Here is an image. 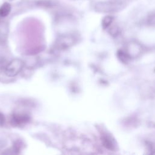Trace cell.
<instances>
[{"mask_svg":"<svg viewBox=\"0 0 155 155\" xmlns=\"http://www.w3.org/2000/svg\"><path fill=\"white\" fill-rule=\"evenodd\" d=\"M125 6L124 2L121 1H101L94 4V9L101 13H114L122 10Z\"/></svg>","mask_w":155,"mask_h":155,"instance_id":"obj_1","label":"cell"},{"mask_svg":"<svg viewBox=\"0 0 155 155\" xmlns=\"http://www.w3.org/2000/svg\"><path fill=\"white\" fill-rule=\"evenodd\" d=\"M24 62L19 59L15 58L11 61L5 68V73L8 77L16 76L22 70L24 67Z\"/></svg>","mask_w":155,"mask_h":155,"instance_id":"obj_2","label":"cell"},{"mask_svg":"<svg viewBox=\"0 0 155 155\" xmlns=\"http://www.w3.org/2000/svg\"><path fill=\"white\" fill-rule=\"evenodd\" d=\"M76 42L75 38L70 35H61L56 41L55 45L59 50H65L71 47Z\"/></svg>","mask_w":155,"mask_h":155,"instance_id":"obj_3","label":"cell"},{"mask_svg":"<svg viewBox=\"0 0 155 155\" xmlns=\"http://www.w3.org/2000/svg\"><path fill=\"white\" fill-rule=\"evenodd\" d=\"M143 50V48L139 42L136 41H131L127 44L125 51L131 59L139 56Z\"/></svg>","mask_w":155,"mask_h":155,"instance_id":"obj_4","label":"cell"},{"mask_svg":"<svg viewBox=\"0 0 155 155\" xmlns=\"http://www.w3.org/2000/svg\"><path fill=\"white\" fill-rule=\"evenodd\" d=\"M101 141L104 147L109 150H114L116 149V143L114 140L108 134L102 136Z\"/></svg>","mask_w":155,"mask_h":155,"instance_id":"obj_5","label":"cell"},{"mask_svg":"<svg viewBox=\"0 0 155 155\" xmlns=\"http://www.w3.org/2000/svg\"><path fill=\"white\" fill-rule=\"evenodd\" d=\"M11 11V5L9 3L4 2L0 7V18L7 16Z\"/></svg>","mask_w":155,"mask_h":155,"instance_id":"obj_6","label":"cell"},{"mask_svg":"<svg viewBox=\"0 0 155 155\" xmlns=\"http://www.w3.org/2000/svg\"><path fill=\"white\" fill-rule=\"evenodd\" d=\"M117 55L120 61L123 63H127L131 59L128 53L126 52V51L124 50H119L117 53Z\"/></svg>","mask_w":155,"mask_h":155,"instance_id":"obj_7","label":"cell"},{"mask_svg":"<svg viewBox=\"0 0 155 155\" xmlns=\"http://www.w3.org/2000/svg\"><path fill=\"white\" fill-rule=\"evenodd\" d=\"M114 20V17L110 15L105 16L102 20V27L104 29L108 28L112 24Z\"/></svg>","mask_w":155,"mask_h":155,"instance_id":"obj_8","label":"cell"},{"mask_svg":"<svg viewBox=\"0 0 155 155\" xmlns=\"http://www.w3.org/2000/svg\"><path fill=\"white\" fill-rule=\"evenodd\" d=\"M146 22L148 25L151 27H155V12H151L147 16Z\"/></svg>","mask_w":155,"mask_h":155,"instance_id":"obj_9","label":"cell"},{"mask_svg":"<svg viewBox=\"0 0 155 155\" xmlns=\"http://www.w3.org/2000/svg\"><path fill=\"white\" fill-rule=\"evenodd\" d=\"M13 121L16 123L17 124H20L23 122H25L27 120V116H18L16 115L15 116H13Z\"/></svg>","mask_w":155,"mask_h":155,"instance_id":"obj_10","label":"cell"},{"mask_svg":"<svg viewBox=\"0 0 155 155\" xmlns=\"http://www.w3.org/2000/svg\"><path fill=\"white\" fill-rule=\"evenodd\" d=\"M108 32L110 33V34L113 36H117L119 33V29L118 28L117 26L116 25H113V26H111L110 28H109V30H108Z\"/></svg>","mask_w":155,"mask_h":155,"instance_id":"obj_11","label":"cell"},{"mask_svg":"<svg viewBox=\"0 0 155 155\" xmlns=\"http://www.w3.org/2000/svg\"><path fill=\"white\" fill-rule=\"evenodd\" d=\"M4 121V116L2 114L0 113V125L2 124L3 122Z\"/></svg>","mask_w":155,"mask_h":155,"instance_id":"obj_12","label":"cell"},{"mask_svg":"<svg viewBox=\"0 0 155 155\" xmlns=\"http://www.w3.org/2000/svg\"><path fill=\"white\" fill-rule=\"evenodd\" d=\"M9 1H13V0H9Z\"/></svg>","mask_w":155,"mask_h":155,"instance_id":"obj_13","label":"cell"}]
</instances>
